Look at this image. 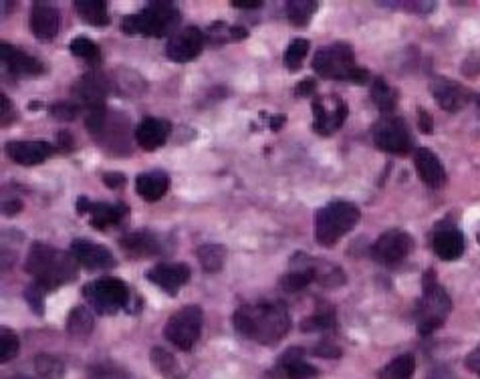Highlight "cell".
<instances>
[{
  "label": "cell",
  "mask_w": 480,
  "mask_h": 379,
  "mask_svg": "<svg viewBox=\"0 0 480 379\" xmlns=\"http://www.w3.org/2000/svg\"><path fill=\"white\" fill-rule=\"evenodd\" d=\"M233 325L246 339L275 345L291 331V315L283 302H254L235 311Z\"/></svg>",
  "instance_id": "1"
},
{
  "label": "cell",
  "mask_w": 480,
  "mask_h": 379,
  "mask_svg": "<svg viewBox=\"0 0 480 379\" xmlns=\"http://www.w3.org/2000/svg\"><path fill=\"white\" fill-rule=\"evenodd\" d=\"M77 260L69 252L57 250L45 242H35L29 250L24 268L27 273L43 286L45 291H55L59 286L76 281Z\"/></svg>",
  "instance_id": "2"
},
{
  "label": "cell",
  "mask_w": 480,
  "mask_h": 379,
  "mask_svg": "<svg viewBox=\"0 0 480 379\" xmlns=\"http://www.w3.org/2000/svg\"><path fill=\"white\" fill-rule=\"evenodd\" d=\"M313 69L323 79L350 81L358 86L369 81V71L355 63L353 49L347 43H333L319 49L313 57Z\"/></svg>",
  "instance_id": "3"
},
{
  "label": "cell",
  "mask_w": 480,
  "mask_h": 379,
  "mask_svg": "<svg viewBox=\"0 0 480 379\" xmlns=\"http://www.w3.org/2000/svg\"><path fill=\"white\" fill-rule=\"evenodd\" d=\"M182 21L178 6L165 0H156L147 5L138 14H128L121 21V31L126 35H144V37H168Z\"/></svg>",
  "instance_id": "4"
},
{
  "label": "cell",
  "mask_w": 480,
  "mask_h": 379,
  "mask_svg": "<svg viewBox=\"0 0 480 379\" xmlns=\"http://www.w3.org/2000/svg\"><path fill=\"white\" fill-rule=\"evenodd\" d=\"M452 311V301L436 279L434 268L422 276V297L416 305V325L420 335H430L440 329Z\"/></svg>",
  "instance_id": "5"
},
{
  "label": "cell",
  "mask_w": 480,
  "mask_h": 379,
  "mask_svg": "<svg viewBox=\"0 0 480 379\" xmlns=\"http://www.w3.org/2000/svg\"><path fill=\"white\" fill-rule=\"evenodd\" d=\"M360 218V208L351 204V202H329L316 214V240L321 247H333L339 239L358 226Z\"/></svg>",
  "instance_id": "6"
},
{
  "label": "cell",
  "mask_w": 480,
  "mask_h": 379,
  "mask_svg": "<svg viewBox=\"0 0 480 379\" xmlns=\"http://www.w3.org/2000/svg\"><path fill=\"white\" fill-rule=\"evenodd\" d=\"M85 128L89 130L102 148L121 156L123 149H129V120L123 113L110 112V109H93L87 112Z\"/></svg>",
  "instance_id": "7"
},
{
  "label": "cell",
  "mask_w": 480,
  "mask_h": 379,
  "mask_svg": "<svg viewBox=\"0 0 480 379\" xmlns=\"http://www.w3.org/2000/svg\"><path fill=\"white\" fill-rule=\"evenodd\" d=\"M204 315L198 305H186L178 309L164 327V337L182 351H190L200 339Z\"/></svg>",
  "instance_id": "8"
},
{
  "label": "cell",
  "mask_w": 480,
  "mask_h": 379,
  "mask_svg": "<svg viewBox=\"0 0 480 379\" xmlns=\"http://www.w3.org/2000/svg\"><path fill=\"white\" fill-rule=\"evenodd\" d=\"M83 294H85L87 301L91 302V307L102 315L118 313L129 301L128 284L120 279H113V276L85 284Z\"/></svg>",
  "instance_id": "9"
},
{
  "label": "cell",
  "mask_w": 480,
  "mask_h": 379,
  "mask_svg": "<svg viewBox=\"0 0 480 379\" xmlns=\"http://www.w3.org/2000/svg\"><path fill=\"white\" fill-rule=\"evenodd\" d=\"M371 138H374L378 149L396 156L410 154L413 143L408 123L396 115H387L376 122L374 128H371Z\"/></svg>",
  "instance_id": "10"
},
{
  "label": "cell",
  "mask_w": 480,
  "mask_h": 379,
  "mask_svg": "<svg viewBox=\"0 0 480 379\" xmlns=\"http://www.w3.org/2000/svg\"><path fill=\"white\" fill-rule=\"evenodd\" d=\"M413 248V240L408 232L392 229L384 232L379 237L374 247H371V257H374L376 263L384 266H394L402 263V260L410 255Z\"/></svg>",
  "instance_id": "11"
},
{
  "label": "cell",
  "mask_w": 480,
  "mask_h": 379,
  "mask_svg": "<svg viewBox=\"0 0 480 379\" xmlns=\"http://www.w3.org/2000/svg\"><path fill=\"white\" fill-rule=\"evenodd\" d=\"M311 109L313 115H316L313 130H316L319 136H331V133H335L342 128L347 117V105L343 104V99L337 95L313 99Z\"/></svg>",
  "instance_id": "12"
},
{
  "label": "cell",
  "mask_w": 480,
  "mask_h": 379,
  "mask_svg": "<svg viewBox=\"0 0 480 379\" xmlns=\"http://www.w3.org/2000/svg\"><path fill=\"white\" fill-rule=\"evenodd\" d=\"M206 35L196 27H188L184 31L172 35L165 45V57L173 63H188L202 53Z\"/></svg>",
  "instance_id": "13"
},
{
  "label": "cell",
  "mask_w": 480,
  "mask_h": 379,
  "mask_svg": "<svg viewBox=\"0 0 480 379\" xmlns=\"http://www.w3.org/2000/svg\"><path fill=\"white\" fill-rule=\"evenodd\" d=\"M71 255L76 257L77 263L85 266L87 271H105V268H113L118 265L110 248L85 239H77L71 242Z\"/></svg>",
  "instance_id": "14"
},
{
  "label": "cell",
  "mask_w": 480,
  "mask_h": 379,
  "mask_svg": "<svg viewBox=\"0 0 480 379\" xmlns=\"http://www.w3.org/2000/svg\"><path fill=\"white\" fill-rule=\"evenodd\" d=\"M147 281L158 284L170 297H176L182 286L190 281V268L182 263H160L146 273Z\"/></svg>",
  "instance_id": "15"
},
{
  "label": "cell",
  "mask_w": 480,
  "mask_h": 379,
  "mask_svg": "<svg viewBox=\"0 0 480 379\" xmlns=\"http://www.w3.org/2000/svg\"><path fill=\"white\" fill-rule=\"evenodd\" d=\"M76 95L77 104L85 105L87 112H93V109H103L105 107V95L110 87H107L105 77L102 73L91 71L76 83Z\"/></svg>",
  "instance_id": "16"
},
{
  "label": "cell",
  "mask_w": 480,
  "mask_h": 379,
  "mask_svg": "<svg viewBox=\"0 0 480 379\" xmlns=\"http://www.w3.org/2000/svg\"><path fill=\"white\" fill-rule=\"evenodd\" d=\"M6 156L19 166H39L55 154V148L47 141H8Z\"/></svg>",
  "instance_id": "17"
},
{
  "label": "cell",
  "mask_w": 480,
  "mask_h": 379,
  "mask_svg": "<svg viewBox=\"0 0 480 379\" xmlns=\"http://www.w3.org/2000/svg\"><path fill=\"white\" fill-rule=\"evenodd\" d=\"M432 95L438 101V105H440L444 112L450 113L460 112V109L468 104L470 97H473V94H470L465 86L444 77L432 81Z\"/></svg>",
  "instance_id": "18"
},
{
  "label": "cell",
  "mask_w": 480,
  "mask_h": 379,
  "mask_svg": "<svg viewBox=\"0 0 480 379\" xmlns=\"http://www.w3.org/2000/svg\"><path fill=\"white\" fill-rule=\"evenodd\" d=\"M272 374L279 379H313L319 375V369L303 359L301 347H291L279 357Z\"/></svg>",
  "instance_id": "19"
},
{
  "label": "cell",
  "mask_w": 480,
  "mask_h": 379,
  "mask_svg": "<svg viewBox=\"0 0 480 379\" xmlns=\"http://www.w3.org/2000/svg\"><path fill=\"white\" fill-rule=\"evenodd\" d=\"M61 29V14L55 6L35 3L31 8V31L39 41H53Z\"/></svg>",
  "instance_id": "20"
},
{
  "label": "cell",
  "mask_w": 480,
  "mask_h": 379,
  "mask_svg": "<svg viewBox=\"0 0 480 379\" xmlns=\"http://www.w3.org/2000/svg\"><path fill=\"white\" fill-rule=\"evenodd\" d=\"M172 125L162 117H144L134 131L138 146L146 151H154L162 148L170 138Z\"/></svg>",
  "instance_id": "21"
},
{
  "label": "cell",
  "mask_w": 480,
  "mask_h": 379,
  "mask_svg": "<svg viewBox=\"0 0 480 379\" xmlns=\"http://www.w3.org/2000/svg\"><path fill=\"white\" fill-rule=\"evenodd\" d=\"M413 164H416V172L420 176V180L426 184L428 188L440 190L446 184V170L432 149L420 148L413 154Z\"/></svg>",
  "instance_id": "22"
},
{
  "label": "cell",
  "mask_w": 480,
  "mask_h": 379,
  "mask_svg": "<svg viewBox=\"0 0 480 379\" xmlns=\"http://www.w3.org/2000/svg\"><path fill=\"white\" fill-rule=\"evenodd\" d=\"M0 57H3V63L8 71L13 75H19V77H35L40 75L43 69V63L37 61L35 57H31L24 50L16 49L14 45H0Z\"/></svg>",
  "instance_id": "23"
},
{
  "label": "cell",
  "mask_w": 480,
  "mask_h": 379,
  "mask_svg": "<svg viewBox=\"0 0 480 379\" xmlns=\"http://www.w3.org/2000/svg\"><path fill=\"white\" fill-rule=\"evenodd\" d=\"M432 248L436 252L438 258L442 260H457L462 257L465 252V237L458 229H440L434 232V240H432Z\"/></svg>",
  "instance_id": "24"
},
{
  "label": "cell",
  "mask_w": 480,
  "mask_h": 379,
  "mask_svg": "<svg viewBox=\"0 0 480 379\" xmlns=\"http://www.w3.org/2000/svg\"><path fill=\"white\" fill-rule=\"evenodd\" d=\"M91 226L97 230H107L111 226H118L128 218L126 204H105V202H91L89 212Z\"/></svg>",
  "instance_id": "25"
},
{
  "label": "cell",
  "mask_w": 480,
  "mask_h": 379,
  "mask_svg": "<svg viewBox=\"0 0 480 379\" xmlns=\"http://www.w3.org/2000/svg\"><path fill=\"white\" fill-rule=\"evenodd\" d=\"M168 188H170L168 174H164L160 170L139 174L136 178V192L146 202H158L160 198L165 196V192H168Z\"/></svg>",
  "instance_id": "26"
},
{
  "label": "cell",
  "mask_w": 480,
  "mask_h": 379,
  "mask_svg": "<svg viewBox=\"0 0 480 379\" xmlns=\"http://www.w3.org/2000/svg\"><path fill=\"white\" fill-rule=\"evenodd\" d=\"M120 244L134 257H154L162 252L160 239L147 230L129 232L120 240Z\"/></svg>",
  "instance_id": "27"
},
{
  "label": "cell",
  "mask_w": 480,
  "mask_h": 379,
  "mask_svg": "<svg viewBox=\"0 0 480 379\" xmlns=\"http://www.w3.org/2000/svg\"><path fill=\"white\" fill-rule=\"evenodd\" d=\"M313 281H317V271H316V260L307 258V263H301L297 268H293L291 273H287L285 276H280V286L289 293H297L305 289V286L311 284Z\"/></svg>",
  "instance_id": "28"
},
{
  "label": "cell",
  "mask_w": 480,
  "mask_h": 379,
  "mask_svg": "<svg viewBox=\"0 0 480 379\" xmlns=\"http://www.w3.org/2000/svg\"><path fill=\"white\" fill-rule=\"evenodd\" d=\"M73 6H76L83 23L93 24V27H105V24H110L105 0H76Z\"/></svg>",
  "instance_id": "29"
},
{
  "label": "cell",
  "mask_w": 480,
  "mask_h": 379,
  "mask_svg": "<svg viewBox=\"0 0 480 379\" xmlns=\"http://www.w3.org/2000/svg\"><path fill=\"white\" fill-rule=\"evenodd\" d=\"M93 331V315L85 307L71 309L67 317V333L76 339H85Z\"/></svg>",
  "instance_id": "30"
},
{
  "label": "cell",
  "mask_w": 480,
  "mask_h": 379,
  "mask_svg": "<svg viewBox=\"0 0 480 379\" xmlns=\"http://www.w3.org/2000/svg\"><path fill=\"white\" fill-rule=\"evenodd\" d=\"M316 0H289L287 3V19L293 27H307L311 16L317 11Z\"/></svg>",
  "instance_id": "31"
},
{
  "label": "cell",
  "mask_w": 480,
  "mask_h": 379,
  "mask_svg": "<svg viewBox=\"0 0 480 379\" xmlns=\"http://www.w3.org/2000/svg\"><path fill=\"white\" fill-rule=\"evenodd\" d=\"M371 99H374L376 107L379 112L390 113L398 105V94L387 86V81L384 77L374 79V86H371Z\"/></svg>",
  "instance_id": "32"
},
{
  "label": "cell",
  "mask_w": 480,
  "mask_h": 379,
  "mask_svg": "<svg viewBox=\"0 0 480 379\" xmlns=\"http://www.w3.org/2000/svg\"><path fill=\"white\" fill-rule=\"evenodd\" d=\"M198 260L206 273H218L227 258V248L222 244H204L196 250Z\"/></svg>",
  "instance_id": "33"
},
{
  "label": "cell",
  "mask_w": 480,
  "mask_h": 379,
  "mask_svg": "<svg viewBox=\"0 0 480 379\" xmlns=\"http://www.w3.org/2000/svg\"><path fill=\"white\" fill-rule=\"evenodd\" d=\"M413 369H416V359H413V356H410V353H405V356L392 359L390 364H387L382 372L378 374V377L379 379H412Z\"/></svg>",
  "instance_id": "34"
},
{
  "label": "cell",
  "mask_w": 480,
  "mask_h": 379,
  "mask_svg": "<svg viewBox=\"0 0 480 379\" xmlns=\"http://www.w3.org/2000/svg\"><path fill=\"white\" fill-rule=\"evenodd\" d=\"M152 364L162 374L164 379H182V369L178 365V361L165 349L162 347L152 349Z\"/></svg>",
  "instance_id": "35"
},
{
  "label": "cell",
  "mask_w": 480,
  "mask_h": 379,
  "mask_svg": "<svg viewBox=\"0 0 480 379\" xmlns=\"http://www.w3.org/2000/svg\"><path fill=\"white\" fill-rule=\"evenodd\" d=\"M35 372L40 379H63L65 375V365L61 359H57L53 356H39L35 359Z\"/></svg>",
  "instance_id": "36"
},
{
  "label": "cell",
  "mask_w": 480,
  "mask_h": 379,
  "mask_svg": "<svg viewBox=\"0 0 480 379\" xmlns=\"http://www.w3.org/2000/svg\"><path fill=\"white\" fill-rule=\"evenodd\" d=\"M69 50L76 57L83 59V61L93 63V65H97L99 59H102V53H99V47L93 43V41H89L87 37H83V35L71 41Z\"/></svg>",
  "instance_id": "37"
},
{
  "label": "cell",
  "mask_w": 480,
  "mask_h": 379,
  "mask_svg": "<svg viewBox=\"0 0 480 379\" xmlns=\"http://www.w3.org/2000/svg\"><path fill=\"white\" fill-rule=\"evenodd\" d=\"M309 41L305 39H295L291 45H289L287 53H285V63L289 67V71H297L305 61V57L309 53Z\"/></svg>",
  "instance_id": "38"
},
{
  "label": "cell",
  "mask_w": 480,
  "mask_h": 379,
  "mask_svg": "<svg viewBox=\"0 0 480 379\" xmlns=\"http://www.w3.org/2000/svg\"><path fill=\"white\" fill-rule=\"evenodd\" d=\"M21 349V341L14 331L4 329L0 331V364H8L16 357V353Z\"/></svg>",
  "instance_id": "39"
},
{
  "label": "cell",
  "mask_w": 480,
  "mask_h": 379,
  "mask_svg": "<svg viewBox=\"0 0 480 379\" xmlns=\"http://www.w3.org/2000/svg\"><path fill=\"white\" fill-rule=\"evenodd\" d=\"M335 327V315L333 311H325V313H317L305 319L301 323V329L305 333H313V331H329Z\"/></svg>",
  "instance_id": "40"
},
{
  "label": "cell",
  "mask_w": 480,
  "mask_h": 379,
  "mask_svg": "<svg viewBox=\"0 0 480 379\" xmlns=\"http://www.w3.org/2000/svg\"><path fill=\"white\" fill-rule=\"evenodd\" d=\"M47 293L49 291H45L39 283H31L27 289H24V301H27V305L37 317L45 315V294Z\"/></svg>",
  "instance_id": "41"
},
{
  "label": "cell",
  "mask_w": 480,
  "mask_h": 379,
  "mask_svg": "<svg viewBox=\"0 0 480 379\" xmlns=\"http://www.w3.org/2000/svg\"><path fill=\"white\" fill-rule=\"evenodd\" d=\"M81 112V105L77 101H57L51 107H49V115L57 122H73L77 120V115Z\"/></svg>",
  "instance_id": "42"
},
{
  "label": "cell",
  "mask_w": 480,
  "mask_h": 379,
  "mask_svg": "<svg viewBox=\"0 0 480 379\" xmlns=\"http://www.w3.org/2000/svg\"><path fill=\"white\" fill-rule=\"evenodd\" d=\"M89 379H129V375L113 364H99L89 369Z\"/></svg>",
  "instance_id": "43"
},
{
  "label": "cell",
  "mask_w": 480,
  "mask_h": 379,
  "mask_svg": "<svg viewBox=\"0 0 480 379\" xmlns=\"http://www.w3.org/2000/svg\"><path fill=\"white\" fill-rule=\"evenodd\" d=\"M316 356L319 357H339L342 356V349L337 347L335 343H329V341H321L317 347H316Z\"/></svg>",
  "instance_id": "44"
},
{
  "label": "cell",
  "mask_w": 480,
  "mask_h": 379,
  "mask_svg": "<svg viewBox=\"0 0 480 379\" xmlns=\"http://www.w3.org/2000/svg\"><path fill=\"white\" fill-rule=\"evenodd\" d=\"M418 125H420V131L428 133V136L434 131L432 115H430L424 107H418Z\"/></svg>",
  "instance_id": "45"
},
{
  "label": "cell",
  "mask_w": 480,
  "mask_h": 379,
  "mask_svg": "<svg viewBox=\"0 0 480 379\" xmlns=\"http://www.w3.org/2000/svg\"><path fill=\"white\" fill-rule=\"evenodd\" d=\"M0 101H3V128H6V125H11L14 122V109H13V104L11 99H8L6 95H0Z\"/></svg>",
  "instance_id": "46"
},
{
  "label": "cell",
  "mask_w": 480,
  "mask_h": 379,
  "mask_svg": "<svg viewBox=\"0 0 480 379\" xmlns=\"http://www.w3.org/2000/svg\"><path fill=\"white\" fill-rule=\"evenodd\" d=\"M103 184L110 188H123V184H126V176L120 172H107L103 174Z\"/></svg>",
  "instance_id": "47"
},
{
  "label": "cell",
  "mask_w": 480,
  "mask_h": 379,
  "mask_svg": "<svg viewBox=\"0 0 480 379\" xmlns=\"http://www.w3.org/2000/svg\"><path fill=\"white\" fill-rule=\"evenodd\" d=\"M316 86H317V83L313 81V79H305V81L299 83V86H297L295 95L297 97H309L313 94V91H316Z\"/></svg>",
  "instance_id": "48"
},
{
  "label": "cell",
  "mask_w": 480,
  "mask_h": 379,
  "mask_svg": "<svg viewBox=\"0 0 480 379\" xmlns=\"http://www.w3.org/2000/svg\"><path fill=\"white\" fill-rule=\"evenodd\" d=\"M73 138H71V133L69 131H59L57 133V148L63 149V151H71L73 149Z\"/></svg>",
  "instance_id": "49"
},
{
  "label": "cell",
  "mask_w": 480,
  "mask_h": 379,
  "mask_svg": "<svg viewBox=\"0 0 480 379\" xmlns=\"http://www.w3.org/2000/svg\"><path fill=\"white\" fill-rule=\"evenodd\" d=\"M467 367L480 375V345L467 357Z\"/></svg>",
  "instance_id": "50"
},
{
  "label": "cell",
  "mask_w": 480,
  "mask_h": 379,
  "mask_svg": "<svg viewBox=\"0 0 480 379\" xmlns=\"http://www.w3.org/2000/svg\"><path fill=\"white\" fill-rule=\"evenodd\" d=\"M21 210H22V202L21 200H8L6 204L3 206L4 216H14V214H19Z\"/></svg>",
  "instance_id": "51"
},
{
  "label": "cell",
  "mask_w": 480,
  "mask_h": 379,
  "mask_svg": "<svg viewBox=\"0 0 480 379\" xmlns=\"http://www.w3.org/2000/svg\"><path fill=\"white\" fill-rule=\"evenodd\" d=\"M428 379H454V374L450 372V369H446V367H436L434 372L428 375Z\"/></svg>",
  "instance_id": "52"
},
{
  "label": "cell",
  "mask_w": 480,
  "mask_h": 379,
  "mask_svg": "<svg viewBox=\"0 0 480 379\" xmlns=\"http://www.w3.org/2000/svg\"><path fill=\"white\" fill-rule=\"evenodd\" d=\"M230 5L236 8H259L262 6V0H233Z\"/></svg>",
  "instance_id": "53"
},
{
  "label": "cell",
  "mask_w": 480,
  "mask_h": 379,
  "mask_svg": "<svg viewBox=\"0 0 480 379\" xmlns=\"http://www.w3.org/2000/svg\"><path fill=\"white\" fill-rule=\"evenodd\" d=\"M228 35H230V41H243L246 39L248 32L243 27H233V29H228Z\"/></svg>",
  "instance_id": "54"
},
{
  "label": "cell",
  "mask_w": 480,
  "mask_h": 379,
  "mask_svg": "<svg viewBox=\"0 0 480 379\" xmlns=\"http://www.w3.org/2000/svg\"><path fill=\"white\" fill-rule=\"evenodd\" d=\"M285 122H287L285 115H272L271 117V130L272 131H279L285 125Z\"/></svg>",
  "instance_id": "55"
},
{
  "label": "cell",
  "mask_w": 480,
  "mask_h": 379,
  "mask_svg": "<svg viewBox=\"0 0 480 379\" xmlns=\"http://www.w3.org/2000/svg\"><path fill=\"white\" fill-rule=\"evenodd\" d=\"M13 379H31V377H24V375H16V377H13Z\"/></svg>",
  "instance_id": "56"
},
{
  "label": "cell",
  "mask_w": 480,
  "mask_h": 379,
  "mask_svg": "<svg viewBox=\"0 0 480 379\" xmlns=\"http://www.w3.org/2000/svg\"><path fill=\"white\" fill-rule=\"evenodd\" d=\"M476 99H478V105H480V95H478V97H476Z\"/></svg>",
  "instance_id": "57"
},
{
  "label": "cell",
  "mask_w": 480,
  "mask_h": 379,
  "mask_svg": "<svg viewBox=\"0 0 480 379\" xmlns=\"http://www.w3.org/2000/svg\"><path fill=\"white\" fill-rule=\"evenodd\" d=\"M476 239H478V242H480V232H478V237H476Z\"/></svg>",
  "instance_id": "58"
}]
</instances>
